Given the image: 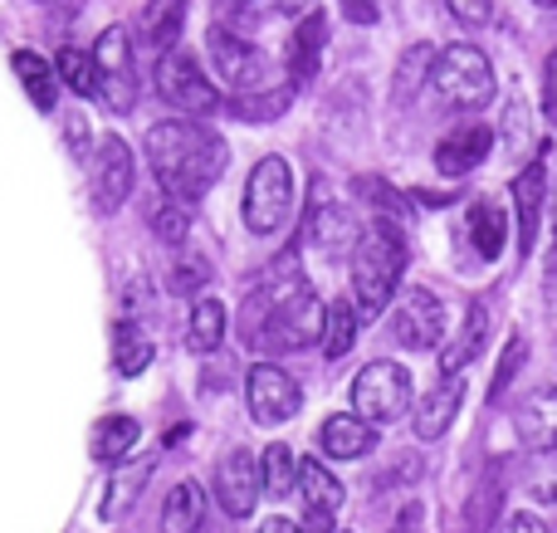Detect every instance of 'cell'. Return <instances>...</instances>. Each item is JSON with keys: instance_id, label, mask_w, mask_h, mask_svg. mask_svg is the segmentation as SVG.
Returning <instances> with one entry per match:
<instances>
[{"instance_id": "obj_41", "label": "cell", "mask_w": 557, "mask_h": 533, "mask_svg": "<svg viewBox=\"0 0 557 533\" xmlns=\"http://www.w3.org/2000/svg\"><path fill=\"white\" fill-rule=\"evenodd\" d=\"M201 284H206V264L191 260V255L182 250V260H176V289H182V294H196Z\"/></svg>"}, {"instance_id": "obj_8", "label": "cell", "mask_w": 557, "mask_h": 533, "mask_svg": "<svg viewBox=\"0 0 557 533\" xmlns=\"http://www.w3.org/2000/svg\"><path fill=\"white\" fill-rule=\"evenodd\" d=\"M206 49H211V64H215V78H221L231 94H245V88H260L270 64H264V49L250 45L245 35H235L231 25H211L206 35Z\"/></svg>"}, {"instance_id": "obj_44", "label": "cell", "mask_w": 557, "mask_h": 533, "mask_svg": "<svg viewBox=\"0 0 557 533\" xmlns=\"http://www.w3.org/2000/svg\"><path fill=\"white\" fill-rule=\"evenodd\" d=\"M337 10H343V20H352V25H372L376 20V0H337Z\"/></svg>"}, {"instance_id": "obj_48", "label": "cell", "mask_w": 557, "mask_h": 533, "mask_svg": "<svg viewBox=\"0 0 557 533\" xmlns=\"http://www.w3.org/2000/svg\"><path fill=\"white\" fill-rule=\"evenodd\" d=\"M539 5H557V0H539Z\"/></svg>"}, {"instance_id": "obj_28", "label": "cell", "mask_w": 557, "mask_h": 533, "mask_svg": "<svg viewBox=\"0 0 557 533\" xmlns=\"http://www.w3.org/2000/svg\"><path fill=\"white\" fill-rule=\"evenodd\" d=\"M231 329V313H225L221 299H196L191 309V323H186V348L191 352H215Z\"/></svg>"}, {"instance_id": "obj_39", "label": "cell", "mask_w": 557, "mask_h": 533, "mask_svg": "<svg viewBox=\"0 0 557 533\" xmlns=\"http://www.w3.org/2000/svg\"><path fill=\"white\" fill-rule=\"evenodd\" d=\"M519 368H523V338H509V348H504V362H499V377H494L490 397H504V387H509V382H513V377H519Z\"/></svg>"}, {"instance_id": "obj_1", "label": "cell", "mask_w": 557, "mask_h": 533, "mask_svg": "<svg viewBox=\"0 0 557 533\" xmlns=\"http://www.w3.org/2000/svg\"><path fill=\"white\" fill-rule=\"evenodd\" d=\"M147 162H152V176L166 196L196 206L225 176L231 147L215 127L196 123V117H162L147 133Z\"/></svg>"}, {"instance_id": "obj_36", "label": "cell", "mask_w": 557, "mask_h": 533, "mask_svg": "<svg viewBox=\"0 0 557 533\" xmlns=\"http://www.w3.org/2000/svg\"><path fill=\"white\" fill-rule=\"evenodd\" d=\"M147 221H152V231L162 235L166 245H186V235H191V206L176 201V196L162 191V201H152V211H147Z\"/></svg>"}, {"instance_id": "obj_38", "label": "cell", "mask_w": 557, "mask_h": 533, "mask_svg": "<svg viewBox=\"0 0 557 533\" xmlns=\"http://www.w3.org/2000/svg\"><path fill=\"white\" fill-rule=\"evenodd\" d=\"M445 10H450L460 25H470V29H480V25H490V10H494V0H445Z\"/></svg>"}, {"instance_id": "obj_11", "label": "cell", "mask_w": 557, "mask_h": 533, "mask_svg": "<svg viewBox=\"0 0 557 533\" xmlns=\"http://www.w3.org/2000/svg\"><path fill=\"white\" fill-rule=\"evenodd\" d=\"M392 338L411 352H425L445 338V309L431 289H406L392 313Z\"/></svg>"}, {"instance_id": "obj_35", "label": "cell", "mask_w": 557, "mask_h": 533, "mask_svg": "<svg viewBox=\"0 0 557 533\" xmlns=\"http://www.w3.org/2000/svg\"><path fill=\"white\" fill-rule=\"evenodd\" d=\"M294 480H298V460L288 456V446H274L260 456V485H264V495L270 499H284V495H294Z\"/></svg>"}, {"instance_id": "obj_14", "label": "cell", "mask_w": 557, "mask_h": 533, "mask_svg": "<svg viewBox=\"0 0 557 533\" xmlns=\"http://www.w3.org/2000/svg\"><path fill=\"white\" fill-rule=\"evenodd\" d=\"M298 495H304V509H308V524L304 533L313 529H327L347 505V489L323 460H298Z\"/></svg>"}, {"instance_id": "obj_45", "label": "cell", "mask_w": 557, "mask_h": 533, "mask_svg": "<svg viewBox=\"0 0 557 533\" xmlns=\"http://www.w3.org/2000/svg\"><path fill=\"white\" fill-rule=\"evenodd\" d=\"M69 142H74L78 157L88 152V123H84V117H69Z\"/></svg>"}, {"instance_id": "obj_21", "label": "cell", "mask_w": 557, "mask_h": 533, "mask_svg": "<svg viewBox=\"0 0 557 533\" xmlns=\"http://www.w3.org/2000/svg\"><path fill=\"white\" fill-rule=\"evenodd\" d=\"M152 466H157L152 456H127V460H117L113 480L103 485V505H98V515H103V519L133 515V505L143 499L147 480H152Z\"/></svg>"}, {"instance_id": "obj_26", "label": "cell", "mask_w": 557, "mask_h": 533, "mask_svg": "<svg viewBox=\"0 0 557 533\" xmlns=\"http://www.w3.org/2000/svg\"><path fill=\"white\" fill-rule=\"evenodd\" d=\"M113 362L123 377H143L152 368V338L143 333V323H133V319L113 323Z\"/></svg>"}, {"instance_id": "obj_12", "label": "cell", "mask_w": 557, "mask_h": 533, "mask_svg": "<svg viewBox=\"0 0 557 533\" xmlns=\"http://www.w3.org/2000/svg\"><path fill=\"white\" fill-rule=\"evenodd\" d=\"M304 235H308V245H313V250L327 255V260H337V255H352L357 240H362L352 211H347V206H337V201H327L323 186H318V201L308 206V215H304Z\"/></svg>"}, {"instance_id": "obj_9", "label": "cell", "mask_w": 557, "mask_h": 533, "mask_svg": "<svg viewBox=\"0 0 557 533\" xmlns=\"http://www.w3.org/2000/svg\"><path fill=\"white\" fill-rule=\"evenodd\" d=\"M245 401H250V421L255 426H284L304 397H298V382L288 377L274 362H255L250 377H245Z\"/></svg>"}, {"instance_id": "obj_34", "label": "cell", "mask_w": 557, "mask_h": 533, "mask_svg": "<svg viewBox=\"0 0 557 533\" xmlns=\"http://www.w3.org/2000/svg\"><path fill=\"white\" fill-rule=\"evenodd\" d=\"M499 495H504V485H499V475H484L480 485H474V495H470V505H465V524L460 533H490L494 529V515H499Z\"/></svg>"}, {"instance_id": "obj_37", "label": "cell", "mask_w": 557, "mask_h": 533, "mask_svg": "<svg viewBox=\"0 0 557 533\" xmlns=\"http://www.w3.org/2000/svg\"><path fill=\"white\" fill-rule=\"evenodd\" d=\"M523 485L539 505H557V446L529 450V470H523Z\"/></svg>"}, {"instance_id": "obj_17", "label": "cell", "mask_w": 557, "mask_h": 533, "mask_svg": "<svg viewBox=\"0 0 557 533\" xmlns=\"http://www.w3.org/2000/svg\"><path fill=\"white\" fill-rule=\"evenodd\" d=\"M460 401H465V377H441L431 392H425L421 401H416V441H441L445 431L455 426V417H460Z\"/></svg>"}, {"instance_id": "obj_33", "label": "cell", "mask_w": 557, "mask_h": 533, "mask_svg": "<svg viewBox=\"0 0 557 533\" xmlns=\"http://www.w3.org/2000/svg\"><path fill=\"white\" fill-rule=\"evenodd\" d=\"M352 343H357V303L337 299L333 309H327V323H323V352H327V362L347 358V352H352Z\"/></svg>"}, {"instance_id": "obj_23", "label": "cell", "mask_w": 557, "mask_h": 533, "mask_svg": "<svg viewBox=\"0 0 557 533\" xmlns=\"http://www.w3.org/2000/svg\"><path fill=\"white\" fill-rule=\"evenodd\" d=\"M465 225H470L474 255H480V260H499L504 245H509V211H504L499 201H490V196H480V201H470Z\"/></svg>"}, {"instance_id": "obj_6", "label": "cell", "mask_w": 557, "mask_h": 533, "mask_svg": "<svg viewBox=\"0 0 557 533\" xmlns=\"http://www.w3.org/2000/svg\"><path fill=\"white\" fill-rule=\"evenodd\" d=\"M352 407L357 417H367L372 426H386V421H401L411 411V377H406L401 362H367L352 382Z\"/></svg>"}, {"instance_id": "obj_7", "label": "cell", "mask_w": 557, "mask_h": 533, "mask_svg": "<svg viewBox=\"0 0 557 533\" xmlns=\"http://www.w3.org/2000/svg\"><path fill=\"white\" fill-rule=\"evenodd\" d=\"M98 64V88L113 113H133L137 108V64H133V35L123 25H108L94 45Z\"/></svg>"}, {"instance_id": "obj_19", "label": "cell", "mask_w": 557, "mask_h": 533, "mask_svg": "<svg viewBox=\"0 0 557 533\" xmlns=\"http://www.w3.org/2000/svg\"><path fill=\"white\" fill-rule=\"evenodd\" d=\"M484 338H490V303L470 299L460 333H455V338L445 343V352H441V372H445V377H465V368H470V362L484 352Z\"/></svg>"}, {"instance_id": "obj_24", "label": "cell", "mask_w": 557, "mask_h": 533, "mask_svg": "<svg viewBox=\"0 0 557 533\" xmlns=\"http://www.w3.org/2000/svg\"><path fill=\"white\" fill-rule=\"evenodd\" d=\"M186 29V0H147L143 15H137V35H143L147 49H172Z\"/></svg>"}, {"instance_id": "obj_29", "label": "cell", "mask_w": 557, "mask_h": 533, "mask_svg": "<svg viewBox=\"0 0 557 533\" xmlns=\"http://www.w3.org/2000/svg\"><path fill=\"white\" fill-rule=\"evenodd\" d=\"M288 103H294V84H260V88H245V94L231 98L235 117H245V123H270Z\"/></svg>"}, {"instance_id": "obj_10", "label": "cell", "mask_w": 557, "mask_h": 533, "mask_svg": "<svg viewBox=\"0 0 557 533\" xmlns=\"http://www.w3.org/2000/svg\"><path fill=\"white\" fill-rule=\"evenodd\" d=\"M133 182H137V166H133L127 142L117 133H103L94 147V206L103 215H113L133 196Z\"/></svg>"}, {"instance_id": "obj_3", "label": "cell", "mask_w": 557, "mask_h": 533, "mask_svg": "<svg viewBox=\"0 0 557 533\" xmlns=\"http://www.w3.org/2000/svg\"><path fill=\"white\" fill-rule=\"evenodd\" d=\"M431 88L445 108L474 113L494 98V64L484 49L474 45H445L435 49V69H431Z\"/></svg>"}, {"instance_id": "obj_30", "label": "cell", "mask_w": 557, "mask_h": 533, "mask_svg": "<svg viewBox=\"0 0 557 533\" xmlns=\"http://www.w3.org/2000/svg\"><path fill=\"white\" fill-rule=\"evenodd\" d=\"M137 441H143V426L133 417H103L94 426V456L117 466V460H127L137 450Z\"/></svg>"}, {"instance_id": "obj_40", "label": "cell", "mask_w": 557, "mask_h": 533, "mask_svg": "<svg viewBox=\"0 0 557 533\" xmlns=\"http://www.w3.org/2000/svg\"><path fill=\"white\" fill-rule=\"evenodd\" d=\"M543 117L557 127V49H548L543 59Z\"/></svg>"}, {"instance_id": "obj_31", "label": "cell", "mask_w": 557, "mask_h": 533, "mask_svg": "<svg viewBox=\"0 0 557 533\" xmlns=\"http://www.w3.org/2000/svg\"><path fill=\"white\" fill-rule=\"evenodd\" d=\"M435 69V45H411L401 54V64H396V78H392V98L396 103H411L416 94H421V84H425V74Z\"/></svg>"}, {"instance_id": "obj_42", "label": "cell", "mask_w": 557, "mask_h": 533, "mask_svg": "<svg viewBox=\"0 0 557 533\" xmlns=\"http://www.w3.org/2000/svg\"><path fill=\"white\" fill-rule=\"evenodd\" d=\"M548 274H557V172L548 182Z\"/></svg>"}, {"instance_id": "obj_4", "label": "cell", "mask_w": 557, "mask_h": 533, "mask_svg": "<svg viewBox=\"0 0 557 533\" xmlns=\"http://www.w3.org/2000/svg\"><path fill=\"white\" fill-rule=\"evenodd\" d=\"M152 84H157V94H162V103H172L182 117H211L215 108H221L215 84L201 74V64H196L186 49H176V45L157 54Z\"/></svg>"}, {"instance_id": "obj_15", "label": "cell", "mask_w": 557, "mask_h": 533, "mask_svg": "<svg viewBox=\"0 0 557 533\" xmlns=\"http://www.w3.org/2000/svg\"><path fill=\"white\" fill-rule=\"evenodd\" d=\"M543 162H548V152H539V162H529L519 176H513V221H519L523 255H533L543 211H548V166H543Z\"/></svg>"}, {"instance_id": "obj_25", "label": "cell", "mask_w": 557, "mask_h": 533, "mask_svg": "<svg viewBox=\"0 0 557 533\" xmlns=\"http://www.w3.org/2000/svg\"><path fill=\"white\" fill-rule=\"evenodd\" d=\"M10 69L20 74L29 103H35L39 113H54V103H59V69H49L45 59L29 54V49H15V54H10Z\"/></svg>"}, {"instance_id": "obj_18", "label": "cell", "mask_w": 557, "mask_h": 533, "mask_svg": "<svg viewBox=\"0 0 557 533\" xmlns=\"http://www.w3.org/2000/svg\"><path fill=\"white\" fill-rule=\"evenodd\" d=\"M323 49H327V20L318 10H308L298 20V29L288 35V84L294 88H308L323 69Z\"/></svg>"}, {"instance_id": "obj_13", "label": "cell", "mask_w": 557, "mask_h": 533, "mask_svg": "<svg viewBox=\"0 0 557 533\" xmlns=\"http://www.w3.org/2000/svg\"><path fill=\"white\" fill-rule=\"evenodd\" d=\"M260 460L250 450H231V456L215 466V499L231 519H250L255 499H260Z\"/></svg>"}, {"instance_id": "obj_43", "label": "cell", "mask_w": 557, "mask_h": 533, "mask_svg": "<svg viewBox=\"0 0 557 533\" xmlns=\"http://www.w3.org/2000/svg\"><path fill=\"white\" fill-rule=\"evenodd\" d=\"M499 533H548V524L539 515H529V509H519V515H504Z\"/></svg>"}, {"instance_id": "obj_16", "label": "cell", "mask_w": 557, "mask_h": 533, "mask_svg": "<svg viewBox=\"0 0 557 533\" xmlns=\"http://www.w3.org/2000/svg\"><path fill=\"white\" fill-rule=\"evenodd\" d=\"M494 152V127L465 123L435 142V172L441 176H470L474 166H484V157Z\"/></svg>"}, {"instance_id": "obj_2", "label": "cell", "mask_w": 557, "mask_h": 533, "mask_svg": "<svg viewBox=\"0 0 557 533\" xmlns=\"http://www.w3.org/2000/svg\"><path fill=\"white\" fill-rule=\"evenodd\" d=\"M352 260V303L357 313L376 319L386 303L396 299V284H401V270H406V235L396 221L376 215L372 231H362L357 250L347 255Z\"/></svg>"}, {"instance_id": "obj_20", "label": "cell", "mask_w": 557, "mask_h": 533, "mask_svg": "<svg viewBox=\"0 0 557 533\" xmlns=\"http://www.w3.org/2000/svg\"><path fill=\"white\" fill-rule=\"evenodd\" d=\"M372 446H376V431H372V421L357 417V411H337V417H327L323 426H318V450L333 460H357Z\"/></svg>"}, {"instance_id": "obj_32", "label": "cell", "mask_w": 557, "mask_h": 533, "mask_svg": "<svg viewBox=\"0 0 557 533\" xmlns=\"http://www.w3.org/2000/svg\"><path fill=\"white\" fill-rule=\"evenodd\" d=\"M54 69H59V78H64V88H74L78 98H103V88H98V64L88 49L64 45L54 59Z\"/></svg>"}, {"instance_id": "obj_22", "label": "cell", "mask_w": 557, "mask_h": 533, "mask_svg": "<svg viewBox=\"0 0 557 533\" xmlns=\"http://www.w3.org/2000/svg\"><path fill=\"white\" fill-rule=\"evenodd\" d=\"M513 431L529 450H543V446H557V392H533L513 407Z\"/></svg>"}, {"instance_id": "obj_27", "label": "cell", "mask_w": 557, "mask_h": 533, "mask_svg": "<svg viewBox=\"0 0 557 533\" xmlns=\"http://www.w3.org/2000/svg\"><path fill=\"white\" fill-rule=\"evenodd\" d=\"M206 519V495L196 480H182V485H172V495H166L162 505V533H196Z\"/></svg>"}, {"instance_id": "obj_5", "label": "cell", "mask_w": 557, "mask_h": 533, "mask_svg": "<svg viewBox=\"0 0 557 533\" xmlns=\"http://www.w3.org/2000/svg\"><path fill=\"white\" fill-rule=\"evenodd\" d=\"M294 211V172L284 157H260L245 182V225L250 235H274Z\"/></svg>"}, {"instance_id": "obj_46", "label": "cell", "mask_w": 557, "mask_h": 533, "mask_svg": "<svg viewBox=\"0 0 557 533\" xmlns=\"http://www.w3.org/2000/svg\"><path fill=\"white\" fill-rule=\"evenodd\" d=\"M255 533H304V529H298V524H294V519L274 515V519H264V524H260V529H255Z\"/></svg>"}, {"instance_id": "obj_47", "label": "cell", "mask_w": 557, "mask_h": 533, "mask_svg": "<svg viewBox=\"0 0 557 533\" xmlns=\"http://www.w3.org/2000/svg\"><path fill=\"white\" fill-rule=\"evenodd\" d=\"M313 5H318V0H278V10H284V15H294V20H304Z\"/></svg>"}]
</instances>
